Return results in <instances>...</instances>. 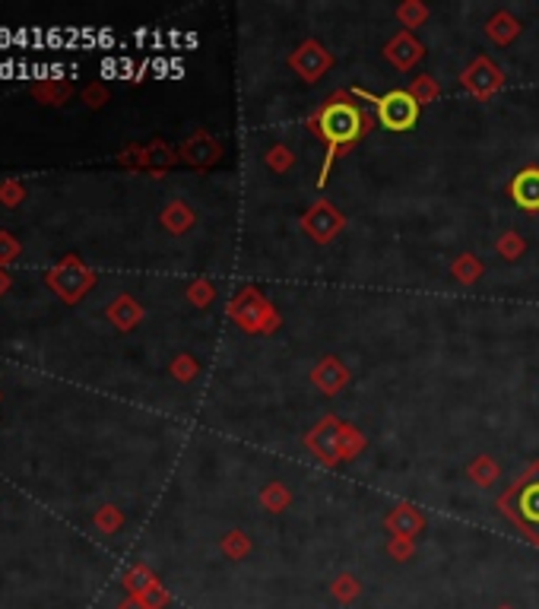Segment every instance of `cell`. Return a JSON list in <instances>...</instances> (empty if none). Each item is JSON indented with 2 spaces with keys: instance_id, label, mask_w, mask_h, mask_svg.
Returning a JSON list of instances; mask_svg holds the SVG:
<instances>
[{
  "instance_id": "cell-1",
  "label": "cell",
  "mask_w": 539,
  "mask_h": 609,
  "mask_svg": "<svg viewBox=\"0 0 539 609\" xmlns=\"http://www.w3.org/2000/svg\"><path fill=\"white\" fill-rule=\"evenodd\" d=\"M375 121L356 106L350 102V92H336L317 108L315 114L308 118V127L315 131L317 140L327 147V156H324V168H321V178H317V188H324L330 178V165H333L336 156H343L350 147H356L362 140L368 127Z\"/></svg>"
},
{
  "instance_id": "cell-2",
  "label": "cell",
  "mask_w": 539,
  "mask_h": 609,
  "mask_svg": "<svg viewBox=\"0 0 539 609\" xmlns=\"http://www.w3.org/2000/svg\"><path fill=\"white\" fill-rule=\"evenodd\" d=\"M352 96L362 98V102H372L375 112H378L381 127L387 131H413L419 124V112L422 106L409 96V89H391L384 96H372L365 89H352Z\"/></svg>"
},
{
  "instance_id": "cell-3",
  "label": "cell",
  "mask_w": 539,
  "mask_h": 609,
  "mask_svg": "<svg viewBox=\"0 0 539 609\" xmlns=\"http://www.w3.org/2000/svg\"><path fill=\"white\" fill-rule=\"evenodd\" d=\"M301 225H305V232H308L311 239L321 241V245H327V241L336 239L340 229H343V216H340L327 200H317L315 207L301 216Z\"/></svg>"
},
{
  "instance_id": "cell-4",
  "label": "cell",
  "mask_w": 539,
  "mask_h": 609,
  "mask_svg": "<svg viewBox=\"0 0 539 609\" xmlns=\"http://www.w3.org/2000/svg\"><path fill=\"white\" fill-rule=\"evenodd\" d=\"M340 442H343V422L330 419V416L324 422H317V428L308 435V448L315 451L324 463L343 461V448H340Z\"/></svg>"
},
{
  "instance_id": "cell-5",
  "label": "cell",
  "mask_w": 539,
  "mask_h": 609,
  "mask_svg": "<svg viewBox=\"0 0 539 609\" xmlns=\"http://www.w3.org/2000/svg\"><path fill=\"white\" fill-rule=\"evenodd\" d=\"M501 83H504L501 71H498L489 57H476V61L467 67V73H463V86H467L476 98L495 96V92L501 89Z\"/></svg>"
},
{
  "instance_id": "cell-6",
  "label": "cell",
  "mask_w": 539,
  "mask_h": 609,
  "mask_svg": "<svg viewBox=\"0 0 539 609\" xmlns=\"http://www.w3.org/2000/svg\"><path fill=\"white\" fill-rule=\"evenodd\" d=\"M295 67V71L301 73V80H308V83H315V80H321L324 73H327L330 67V55L321 48L317 42H305L299 45V51L292 55V61H289Z\"/></svg>"
},
{
  "instance_id": "cell-7",
  "label": "cell",
  "mask_w": 539,
  "mask_h": 609,
  "mask_svg": "<svg viewBox=\"0 0 539 609\" xmlns=\"http://www.w3.org/2000/svg\"><path fill=\"white\" fill-rule=\"evenodd\" d=\"M508 194H511V200L518 203L520 210H530L536 213L539 210V168H524V172H518L511 182V188H508Z\"/></svg>"
},
{
  "instance_id": "cell-8",
  "label": "cell",
  "mask_w": 539,
  "mask_h": 609,
  "mask_svg": "<svg viewBox=\"0 0 539 609\" xmlns=\"http://www.w3.org/2000/svg\"><path fill=\"white\" fill-rule=\"evenodd\" d=\"M422 55H425V48H422L409 32H397V36L391 38V45L384 48V57L397 67V71H409L413 63L422 61Z\"/></svg>"
},
{
  "instance_id": "cell-9",
  "label": "cell",
  "mask_w": 539,
  "mask_h": 609,
  "mask_svg": "<svg viewBox=\"0 0 539 609\" xmlns=\"http://www.w3.org/2000/svg\"><path fill=\"white\" fill-rule=\"evenodd\" d=\"M526 483V479H524ZM508 518L518 520L520 530L530 537V524L539 527V483H526L518 495V514H508Z\"/></svg>"
},
{
  "instance_id": "cell-10",
  "label": "cell",
  "mask_w": 539,
  "mask_h": 609,
  "mask_svg": "<svg viewBox=\"0 0 539 609\" xmlns=\"http://www.w3.org/2000/svg\"><path fill=\"white\" fill-rule=\"evenodd\" d=\"M350 381V371L343 365L336 362V359H321V365L315 368V385L321 387L324 393H340Z\"/></svg>"
},
{
  "instance_id": "cell-11",
  "label": "cell",
  "mask_w": 539,
  "mask_h": 609,
  "mask_svg": "<svg viewBox=\"0 0 539 609\" xmlns=\"http://www.w3.org/2000/svg\"><path fill=\"white\" fill-rule=\"evenodd\" d=\"M387 524V530L393 533V537H400V539H413L416 533L425 527V520H422V514L416 512V508H397V512L391 514V518L384 520Z\"/></svg>"
},
{
  "instance_id": "cell-12",
  "label": "cell",
  "mask_w": 539,
  "mask_h": 609,
  "mask_svg": "<svg viewBox=\"0 0 539 609\" xmlns=\"http://www.w3.org/2000/svg\"><path fill=\"white\" fill-rule=\"evenodd\" d=\"M485 32H489V36L495 38L498 45H508L520 32V22L514 20L511 13H495L489 20V26H485Z\"/></svg>"
},
{
  "instance_id": "cell-13",
  "label": "cell",
  "mask_w": 539,
  "mask_h": 609,
  "mask_svg": "<svg viewBox=\"0 0 539 609\" xmlns=\"http://www.w3.org/2000/svg\"><path fill=\"white\" fill-rule=\"evenodd\" d=\"M358 590H362V584H358L352 574H340V578L330 584V594H333L340 603H352L358 596Z\"/></svg>"
},
{
  "instance_id": "cell-14",
  "label": "cell",
  "mask_w": 539,
  "mask_h": 609,
  "mask_svg": "<svg viewBox=\"0 0 539 609\" xmlns=\"http://www.w3.org/2000/svg\"><path fill=\"white\" fill-rule=\"evenodd\" d=\"M409 96L419 102V106H428V102H434V96H438V83H434V77H416L413 86H409Z\"/></svg>"
},
{
  "instance_id": "cell-15",
  "label": "cell",
  "mask_w": 539,
  "mask_h": 609,
  "mask_svg": "<svg viewBox=\"0 0 539 609\" xmlns=\"http://www.w3.org/2000/svg\"><path fill=\"white\" fill-rule=\"evenodd\" d=\"M479 274H483V266H479V260L473 258V254H460V260L454 264V276L460 283H476Z\"/></svg>"
},
{
  "instance_id": "cell-16",
  "label": "cell",
  "mask_w": 539,
  "mask_h": 609,
  "mask_svg": "<svg viewBox=\"0 0 539 609\" xmlns=\"http://www.w3.org/2000/svg\"><path fill=\"white\" fill-rule=\"evenodd\" d=\"M397 16H400V22H403V26H422V22H425V16H428V10L422 7V4H413V0H409V4H403V7L397 10Z\"/></svg>"
},
{
  "instance_id": "cell-17",
  "label": "cell",
  "mask_w": 539,
  "mask_h": 609,
  "mask_svg": "<svg viewBox=\"0 0 539 609\" xmlns=\"http://www.w3.org/2000/svg\"><path fill=\"white\" fill-rule=\"evenodd\" d=\"M498 251H501L504 260H518L520 254H524V239H520V235H514V232H508V235H501V239H498Z\"/></svg>"
},
{
  "instance_id": "cell-18",
  "label": "cell",
  "mask_w": 539,
  "mask_h": 609,
  "mask_svg": "<svg viewBox=\"0 0 539 609\" xmlns=\"http://www.w3.org/2000/svg\"><path fill=\"white\" fill-rule=\"evenodd\" d=\"M362 435L356 432V428L343 426V442H340V448H343V461H350V457H356L358 451H362Z\"/></svg>"
},
{
  "instance_id": "cell-19",
  "label": "cell",
  "mask_w": 539,
  "mask_h": 609,
  "mask_svg": "<svg viewBox=\"0 0 539 609\" xmlns=\"http://www.w3.org/2000/svg\"><path fill=\"white\" fill-rule=\"evenodd\" d=\"M264 504L266 508H270V512H282V508H286L289 504V492L282 489V486H270V489H264Z\"/></svg>"
},
{
  "instance_id": "cell-20",
  "label": "cell",
  "mask_w": 539,
  "mask_h": 609,
  "mask_svg": "<svg viewBox=\"0 0 539 609\" xmlns=\"http://www.w3.org/2000/svg\"><path fill=\"white\" fill-rule=\"evenodd\" d=\"M469 473H473V477L479 479V486H489L492 479L498 477V467L489 461V457H479V461L473 463V469H469Z\"/></svg>"
},
{
  "instance_id": "cell-21",
  "label": "cell",
  "mask_w": 539,
  "mask_h": 609,
  "mask_svg": "<svg viewBox=\"0 0 539 609\" xmlns=\"http://www.w3.org/2000/svg\"><path fill=\"white\" fill-rule=\"evenodd\" d=\"M223 549H225V553H229V555H232V559H241V555L248 553V539L241 537L239 530H235V533H232V537H225Z\"/></svg>"
},
{
  "instance_id": "cell-22",
  "label": "cell",
  "mask_w": 539,
  "mask_h": 609,
  "mask_svg": "<svg viewBox=\"0 0 539 609\" xmlns=\"http://www.w3.org/2000/svg\"><path fill=\"white\" fill-rule=\"evenodd\" d=\"M391 553L397 555L400 562L409 559V555H413V543H409V539H400V537H397V539L391 543Z\"/></svg>"
},
{
  "instance_id": "cell-23",
  "label": "cell",
  "mask_w": 539,
  "mask_h": 609,
  "mask_svg": "<svg viewBox=\"0 0 539 609\" xmlns=\"http://www.w3.org/2000/svg\"><path fill=\"white\" fill-rule=\"evenodd\" d=\"M498 609H511V606H498Z\"/></svg>"
}]
</instances>
